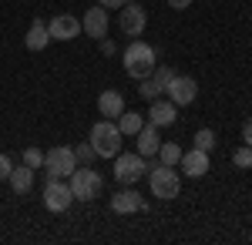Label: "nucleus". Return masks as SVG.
Wrapping results in <instances>:
<instances>
[{
	"label": "nucleus",
	"mask_w": 252,
	"mask_h": 245,
	"mask_svg": "<svg viewBox=\"0 0 252 245\" xmlns=\"http://www.w3.org/2000/svg\"><path fill=\"white\" fill-rule=\"evenodd\" d=\"M155 64H158V54L152 44H145V40H131L128 44V51H125V74L131 77V81L152 77Z\"/></svg>",
	"instance_id": "f257e3e1"
},
{
	"label": "nucleus",
	"mask_w": 252,
	"mask_h": 245,
	"mask_svg": "<svg viewBox=\"0 0 252 245\" xmlns=\"http://www.w3.org/2000/svg\"><path fill=\"white\" fill-rule=\"evenodd\" d=\"M148 185H152V195L155 198H161V202H172V198H178V191H182V175L172 168V165H161L158 161L155 168H148Z\"/></svg>",
	"instance_id": "f03ea898"
},
{
	"label": "nucleus",
	"mask_w": 252,
	"mask_h": 245,
	"mask_svg": "<svg viewBox=\"0 0 252 245\" xmlns=\"http://www.w3.org/2000/svg\"><path fill=\"white\" fill-rule=\"evenodd\" d=\"M121 138L125 134L118 131L115 121H97L94 128H91V134H88V141H91V148L97 151V158H115L118 151H121Z\"/></svg>",
	"instance_id": "7ed1b4c3"
},
{
	"label": "nucleus",
	"mask_w": 252,
	"mask_h": 245,
	"mask_svg": "<svg viewBox=\"0 0 252 245\" xmlns=\"http://www.w3.org/2000/svg\"><path fill=\"white\" fill-rule=\"evenodd\" d=\"M71 191H74V202H94L97 195L104 191V178L97 175L91 165H81L71 171Z\"/></svg>",
	"instance_id": "20e7f679"
},
{
	"label": "nucleus",
	"mask_w": 252,
	"mask_h": 245,
	"mask_svg": "<svg viewBox=\"0 0 252 245\" xmlns=\"http://www.w3.org/2000/svg\"><path fill=\"white\" fill-rule=\"evenodd\" d=\"M148 175V158L138 151H118L115 154V178L121 185H135L138 178Z\"/></svg>",
	"instance_id": "39448f33"
},
{
	"label": "nucleus",
	"mask_w": 252,
	"mask_h": 245,
	"mask_svg": "<svg viewBox=\"0 0 252 245\" xmlns=\"http://www.w3.org/2000/svg\"><path fill=\"white\" fill-rule=\"evenodd\" d=\"M74 168H78V154H74L71 145L51 148L44 154V171H47V178H71Z\"/></svg>",
	"instance_id": "423d86ee"
},
{
	"label": "nucleus",
	"mask_w": 252,
	"mask_h": 245,
	"mask_svg": "<svg viewBox=\"0 0 252 245\" xmlns=\"http://www.w3.org/2000/svg\"><path fill=\"white\" fill-rule=\"evenodd\" d=\"M71 202H74L71 185H67L64 178H47V185H44V208L54 212V215H61V212L71 208Z\"/></svg>",
	"instance_id": "0eeeda50"
},
{
	"label": "nucleus",
	"mask_w": 252,
	"mask_h": 245,
	"mask_svg": "<svg viewBox=\"0 0 252 245\" xmlns=\"http://www.w3.org/2000/svg\"><path fill=\"white\" fill-rule=\"evenodd\" d=\"M118 27L128 34V37H141L145 34V27H148V10L135 3V0H128L121 10H118Z\"/></svg>",
	"instance_id": "6e6552de"
},
{
	"label": "nucleus",
	"mask_w": 252,
	"mask_h": 245,
	"mask_svg": "<svg viewBox=\"0 0 252 245\" xmlns=\"http://www.w3.org/2000/svg\"><path fill=\"white\" fill-rule=\"evenodd\" d=\"M165 94H168V101H172V104H178V108H189L195 97H198V84H195V77L175 74L172 84L165 88Z\"/></svg>",
	"instance_id": "1a4fd4ad"
},
{
	"label": "nucleus",
	"mask_w": 252,
	"mask_h": 245,
	"mask_svg": "<svg viewBox=\"0 0 252 245\" xmlns=\"http://www.w3.org/2000/svg\"><path fill=\"white\" fill-rule=\"evenodd\" d=\"M47 31H51V40H74L81 34V20L74 14H54L47 20Z\"/></svg>",
	"instance_id": "9d476101"
},
{
	"label": "nucleus",
	"mask_w": 252,
	"mask_h": 245,
	"mask_svg": "<svg viewBox=\"0 0 252 245\" xmlns=\"http://www.w3.org/2000/svg\"><path fill=\"white\" fill-rule=\"evenodd\" d=\"M111 212H118V215H135V212H145V198H141L131 185H125L121 191L111 195Z\"/></svg>",
	"instance_id": "9b49d317"
},
{
	"label": "nucleus",
	"mask_w": 252,
	"mask_h": 245,
	"mask_svg": "<svg viewBox=\"0 0 252 245\" xmlns=\"http://www.w3.org/2000/svg\"><path fill=\"white\" fill-rule=\"evenodd\" d=\"M81 31L88 34V37H108V10L97 3V7H91V10H84V17H81Z\"/></svg>",
	"instance_id": "f8f14e48"
},
{
	"label": "nucleus",
	"mask_w": 252,
	"mask_h": 245,
	"mask_svg": "<svg viewBox=\"0 0 252 245\" xmlns=\"http://www.w3.org/2000/svg\"><path fill=\"white\" fill-rule=\"evenodd\" d=\"M152 108H148V124H155V128H172L175 118H178V104L172 101H148Z\"/></svg>",
	"instance_id": "ddd939ff"
},
{
	"label": "nucleus",
	"mask_w": 252,
	"mask_h": 245,
	"mask_svg": "<svg viewBox=\"0 0 252 245\" xmlns=\"http://www.w3.org/2000/svg\"><path fill=\"white\" fill-rule=\"evenodd\" d=\"M182 175H189V178H202V175H209V151H182Z\"/></svg>",
	"instance_id": "4468645a"
},
{
	"label": "nucleus",
	"mask_w": 252,
	"mask_h": 245,
	"mask_svg": "<svg viewBox=\"0 0 252 245\" xmlns=\"http://www.w3.org/2000/svg\"><path fill=\"white\" fill-rule=\"evenodd\" d=\"M97 111H101V118L115 121L118 114L125 111V94H121V91H115V88L101 91V94H97Z\"/></svg>",
	"instance_id": "2eb2a0df"
},
{
	"label": "nucleus",
	"mask_w": 252,
	"mask_h": 245,
	"mask_svg": "<svg viewBox=\"0 0 252 245\" xmlns=\"http://www.w3.org/2000/svg\"><path fill=\"white\" fill-rule=\"evenodd\" d=\"M24 44H27V51H44V47L51 44V31H47V20H34V24L27 27V37H24Z\"/></svg>",
	"instance_id": "dca6fc26"
},
{
	"label": "nucleus",
	"mask_w": 252,
	"mask_h": 245,
	"mask_svg": "<svg viewBox=\"0 0 252 245\" xmlns=\"http://www.w3.org/2000/svg\"><path fill=\"white\" fill-rule=\"evenodd\" d=\"M135 138H138V154H145V158L158 154V148H161V138H158V128H155V124H145V128H141Z\"/></svg>",
	"instance_id": "f3484780"
},
{
	"label": "nucleus",
	"mask_w": 252,
	"mask_h": 245,
	"mask_svg": "<svg viewBox=\"0 0 252 245\" xmlns=\"http://www.w3.org/2000/svg\"><path fill=\"white\" fill-rule=\"evenodd\" d=\"M10 188L17 191V195H27L31 191V185H34V168H27V165H20V168H14L10 171Z\"/></svg>",
	"instance_id": "a211bd4d"
},
{
	"label": "nucleus",
	"mask_w": 252,
	"mask_h": 245,
	"mask_svg": "<svg viewBox=\"0 0 252 245\" xmlns=\"http://www.w3.org/2000/svg\"><path fill=\"white\" fill-rule=\"evenodd\" d=\"M115 124H118V131H121V134H138L141 128H145V118H141L138 111H121L115 118Z\"/></svg>",
	"instance_id": "6ab92c4d"
},
{
	"label": "nucleus",
	"mask_w": 252,
	"mask_h": 245,
	"mask_svg": "<svg viewBox=\"0 0 252 245\" xmlns=\"http://www.w3.org/2000/svg\"><path fill=\"white\" fill-rule=\"evenodd\" d=\"M158 154H161V165H178L182 161V148L175 145V141H161V148H158Z\"/></svg>",
	"instance_id": "aec40b11"
},
{
	"label": "nucleus",
	"mask_w": 252,
	"mask_h": 245,
	"mask_svg": "<svg viewBox=\"0 0 252 245\" xmlns=\"http://www.w3.org/2000/svg\"><path fill=\"white\" fill-rule=\"evenodd\" d=\"M195 148L198 151H212L215 148V131L212 128H198V131H195Z\"/></svg>",
	"instance_id": "412c9836"
},
{
	"label": "nucleus",
	"mask_w": 252,
	"mask_h": 245,
	"mask_svg": "<svg viewBox=\"0 0 252 245\" xmlns=\"http://www.w3.org/2000/svg\"><path fill=\"white\" fill-rule=\"evenodd\" d=\"M172 77H175L172 67H158V64H155V71H152V81H155L158 88H161V94H165V88L172 84Z\"/></svg>",
	"instance_id": "4be33fe9"
},
{
	"label": "nucleus",
	"mask_w": 252,
	"mask_h": 245,
	"mask_svg": "<svg viewBox=\"0 0 252 245\" xmlns=\"http://www.w3.org/2000/svg\"><path fill=\"white\" fill-rule=\"evenodd\" d=\"M138 94L145 97V101H155V97L161 94V88H158L152 77H145V81H138Z\"/></svg>",
	"instance_id": "5701e85b"
},
{
	"label": "nucleus",
	"mask_w": 252,
	"mask_h": 245,
	"mask_svg": "<svg viewBox=\"0 0 252 245\" xmlns=\"http://www.w3.org/2000/svg\"><path fill=\"white\" fill-rule=\"evenodd\" d=\"M24 165H27V168H44V151L40 148H24Z\"/></svg>",
	"instance_id": "b1692460"
},
{
	"label": "nucleus",
	"mask_w": 252,
	"mask_h": 245,
	"mask_svg": "<svg viewBox=\"0 0 252 245\" xmlns=\"http://www.w3.org/2000/svg\"><path fill=\"white\" fill-rule=\"evenodd\" d=\"M232 165H235V168H252V148H249V145L232 151Z\"/></svg>",
	"instance_id": "393cba45"
},
{
	"label": "nucleus",
	"mask_w": 252,
	"mask_h": 245,
	"mask_svg": "<svg viewBox=\"0 0 252 245\" xmlns=\"http://www.w3.org/2000/svg\"><path fill=\"white\" fill-rule=\"evenodd\" d=\"M74 154H78V165H91V161L97 158V151L91 148V141H84V145H78V148H74Z\"/></svg>",
	"instance_id": "a878e982"
},
{
	"label": "nucleus",
	"mask_w": 252,
	"mask_h": 245,
	"mask_svg": "<svg viewBox=\"0 0 252 245\" xmlns=\"http://www.w3.org/2000/svg\"><path fill=\"white\" fill-rule=\"evenodd\" d=\"M10 171H14V165H10V158L0 151V182H7L10 178Z\"/></svg>",
	"instance_id": "bb28decb"
},
{
	"label": "nucleus",
	"mask_w": 252,
	"mask_h": 245,
	"mask_svg": "<svg viewBox=\"0 0 252 245\" xmlns=\"http://www.w3.org/2000/svg\"><path fill=\"white\" fill-rule=\"evenodd\" d=\"M97 47H101V54H104V57L115 54V40H111V37H101V40H97Z\"/></svg>",
	"instance_id": "cd10ccee"
},
{
	"label": "nucleus",
	"mask_w": 252,
	"mask_h": 245,
	"mask_svg": "<svg viewBox=\"0 0 252 245\" xmlns=\"http://www.w3.org/2000/svg\"><path fill=\"white\" fill-rule=\"evenodd\" d=\"M97 3H101L104 10H121V7H125L128 0H97Z\"/></svg>",
	"instance_id": "c85d7f7f"
},
{
	"label": "nucleus",
	"mask_w": 252,
	"mask_h": 245,
	"mask_svg": "<svg viewBox=\"0 0 252 245\" xmlns=\"http://www.w3.org/2000/svg\"><path fill=\"white\" fill-rule=\"evenodd\" d=\"M242 141H246V145L252 148V118L246 121V124H242Z\"/></svg>",
	"instance_id": "c756f323"
},
{
	"label": "nucleus",
	"mask_w": 252,
	"mask_h": 245,
	"mask_svg": "<svg viewBox=\"0 0 252 245\" xmlns=\"http://www.w3.org/2000/svg\"><path fill=\"white\" fill-rule=\"evenodd\" d=\"M189 3H192V0H168V7H172V10H185Z\"/></svg>",
	"instance_id": "7c9ffc66"
},
{
	"label": "nucleus",
	"mask_w": 252,
	"mask_h": 245,
	"mask_svg": "<svg viewBox=\"0 0 252 245\" xmlns=\"http://www.w3.org/2000/svg\"><path fill=\"white\" fill-rule=\"evenodd\" d=\"M135 3H141V0H135Z\"/></svg>",
	"instance_id": "2f4dec72"
}]
</instances>
